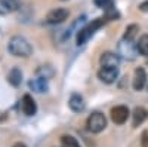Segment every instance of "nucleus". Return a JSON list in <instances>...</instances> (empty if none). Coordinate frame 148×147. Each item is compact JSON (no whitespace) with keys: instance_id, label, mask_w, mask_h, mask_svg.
Segmentation results:
<instances>
[{"instance_id":"obj_15","label":"nucleus","mask_w":148,"mask_h":147,"mask_svg":"<svg viewBox=\"0 0 148 147\" xmlns=\"http://www.w3.org/2000/svg\"><path fill=\"white\" fill-rule=\"evenodd\" d=\"M132 117H133V120H132V124H133V126H139L142 122L148 117V112L144 108V107H136L133 110V115H132Z\"/></svg>"},{"instance_id":"obj_11","label":"nucleus","mask_w":148,"mask_h":147,"mask_svg":"<svg viewBox=\"0 0 148 147\" xmlns=\"http://www.w3.org/2000/svg\"><path fill=\"white\" fill-rule=\"evenodd\" d=\"M120 63V57L113 52H104L101 55V64L105 67H117Z\"/></svg>"},{"instance_id":"obj_21","label":"nucleus","mask_w":148,"mask_h":147,"mask_svg":"<svg viewBox=\"0 0 148 147\" xmlns=\"http://www.w3.org/2000/svg\"><path fill=\"white\" fill-rule=\"evenodd\" d=\"M139 9H141L142 12H148V0H145V2H142V3L139 5Z\"/></svg>"},{"instance_id":"obj_20","label":"nucleus","mask_w":148,"mask_h":147,"mask_svg":"<svg viewBox=\"0 0 148 147\" xmlns=\"http://www.w3.org/2000/svg\"><path fill=\"white\" fill-rule=\"evenodd\" d=\"M142 147H148V132L142 134Z\"/></svg>"},{"instance_id":"obj_7","label":"nucleus","mask_w":148,"mask_h":147,"mask_svg":"<svg viewBox=\"0 0 148 147\" xmlns=\"http://www.w3.org/2000/svg\"><path fill=\"white\" fill-rule=\"evenodd\" d=\"M21 110H22V113L24 115H27V116H34L36 112H37V104L36 101L33 100V97L31 95H24L22 97V100H21Z\"/></svg>"},{"instance_id":"obj_8","label":"nucleus","mask_w":148,"mask_h":147,"mask_svg":"<svg viewBox=\"0 0 148 147\" xmlns=\"http://www.w3.org/2000/svg\"><path fill=\"white\" fill-rule=\"evenodd\" d=\"M119 51H120V55H123L125 58L133 59L135 58V54H136V51H138V48H133L132 40L123 39V42L119 45Z\"/></svg>"},{"instance_id":"obj_6","label":"nucleus","mask_w":148,"mask_h":147,"mask_svg":"<svg viewBox=\"0 0 148 147\" xmlns=\"http://www.w3.org/2000/svg\"><path fill=\"white\" fill-rule=\"evenodd\" d=\"M119 76V70L117 67H105L102 66V68L98 71V77H99L104 83H113Z\"/></svg>"},{"instance_id":"obj_14","label":"nucleus","mask_w":148,"mask_h":147,"mask_svg":"<svg viewBox=\"0 0 148 147\" xmlns=\"http://www.w3.org/2000/svg\"><path fill=\"white\" fill-rule=\"evenodd\" d=\"M8 82L12 85V86L18 88L19 85L22 83V71L18 67H14L9 73H8Z\"/></svg>"},{"instance_id":"obj_12","label":"nucleus","mask_w":148,"mask_h":147,"mask_svg":"<svg viewBox=\"0 0 148 147\" xmlns=\"http://www.w3.org/2000/svg\"><path fill=\"white\" fill-rule=\"evenodd\" d=\"M28 86L31 91L34 92H46L47 91V79L45 77H36V79H31L30 83H28Z\"/></svg>"},{"instance_id":"obj_13","label":"nucleus","mask_w":148,"mask_h":147,"mask_svg":"<svg viewBox=\"0 0 148 147\" xmlns=\"http://www.w3.org/2000/svg\"><path fill=\"white\" fill-rule=\"evenodd\" d=\"M19 8V0H0V14H10Z\"/></svg>"},{"instance_id":"obj_18","label":"nucleus","mask_w":148,"mask_h":147,"mask_svg":"<svg viewBox=\"0 0 148 147\" xmlns=\"http://www.w3.org/2000/svg\"><path fill=\"white\" fill-rule=\"evenodd\" d=\"M139 31V27L136 26V24H132V26H129L126 28V33H125V37L123 39H126V40H133V37L136 36V33Z\"/></svg>"},{"instance_id":"obj_9","label":"nucleus","mask_w":148,"mask_h":147,"mask_svg":"<svg viewBox=\"0 0 148 147\" xmlns=\"http://www.w3.org/2000/svg\"><path fill=\"white\" fill-rule=\"evenodd\" d=\"M68 106L70 108L73 110V112H76V113H80L84 110L86 104H84V100H83V97L79 95V94H73L70 97V101H68Z\"/></svg>"},{"instance_id":"obj_17","label":"nucleus","mask_w":148,"mask_h":147,"mask_svg":"<svg viewBox=\"0 0 148 147\" xmlns=\"http://www.w3.org/2000/svg\"><path fill=\"white\" fill-rule=\"evenodd\" d=\"M61 146L62 147H80L79 141L71 135H64L62 138H61Z\"/></svg>"},{"instance_id":"obj_22","label":"nucleus","mask_w":148,"mask_h":147,"mask_svg":"<svg viewBox=\"0 0 148 147\" xmlns=\"http://www.w3.org/2000/svg\"><path fill=\"white\" fill-rule=\"evenodd\" d=\"M12 147H27V146L24 144V143H15V144L12 146Z\"/></svg>"},{"instance_id":"obj_19","label":"nucleus","mask_w":148,"mask_h":147,"mask_svg":"<svg viewBox=\"0 0 148 147\" xmlns=\"http://www.w3.org/2000/svg\"><path fill=\"white\" fill-rule=\"evenodd\" d=\"M93 2L98 8H102V9H108L113 5V0H93Z\"/></svg>"},{"instance_id":"obj_4","label":"nucleus","mask_w":148,"mask_h":147,"mask_svg":"<svg viewBox=\"0 0 148 147\" xmlns=\"http://www.w3.org/2000/svg\"><path fill=\"white\" fill-rule=\"evenodd\" d=\"M68 15H70V12H68L67 9H64V8H56V9H53V10L49 12L47 17H46V19H47L49 24H61V22H64V21L68 18Z\"/></svg>"},{"instance_id":"obj_3","label":"nucleus","mask_w":148,"mask_h":147,"mask_svg":"<svg viewBox=\"0 0 148 147\" xmlns=\"http://www.w3.org/2000/svg\"><path fill=\"white\" fill-rule=\"evenodd\" d=\"M88 129L90 131V132H95V134H98V132H101V131H104L105 129V126H107V119H105V116L102 115V113H99V112H95V113H92L89 117H88Z\"/></svg>"},{"instance_id":"obj_5","label":"nucleus","mask_w":148,"mask_h":147,"mask_svg":"<svg viewBox=\"0 0 148 147\" xmlns=\"http://www.w3.org/2000/svg\"><path fill=\"white\" fill-rule=\"evenodd\" d=\"M127 117H129V108L125 106H117L111 110V119L117 125H123L127 120Z\"/></svg>"},{"instance_id":"obj_10","label":"nucleus","mask_w":148,"mask_h":147,"mask_svg":"<svg viewBox=\"0 0 148 147\" xmlns=\"http://www.w3.org/2000/svg\"><path fill=\"white\" fill-rule=\"evenodd\" d=\"M145 82H147V75H145V70L142 67L135 70V76H133V88L135 91H141L145 86Z\"/></svg>"},{"instance_id":"obj_2","label":"nucleus","mask_w":148,"mask_h":147,"mask_svg":"<svg viewBox=\"0 0 148 147\" xmlns=\"http://www.w3.org/2000/svg\"><path fill=\"white\" fill-rule=\"evenodd\" d=\"M107 19H108V18H98V19L92 21L90 24H88L84 28L79 30V33H77V45H84L86 42L90 39V36H93V33H95L98 28H101V27L104 26Z\"/></svg>"},{"instance_id":"obj_1","label":"nucleus","mask_w":148,"mask_h":147,"mask_svg":"<svg viewBox=\"0 0 148 147\" xmlns=\"http://www.w3.org/2000/svg\"><path fill=\"white\" fill-rule=\"evenodd\" d=\"M8 51L15 55V57H30L31 52H33V48L31 45L28 43V40L25 37H21V36H15L9 40V45H8Z\"/></svg>"},{"instance_id":"obj_16","label":"nucleus","mask_w":148,"mask_h":147,"mask_svg":"<svg viewBox=\"0 0 148 147\" xmlns=\"http://www.w3.org/2000/svg\"><path fill=\"white\" fill-rule=\"evenodd\" d=\"M136 48H138V52H139L141 55H144V57H148V34H144V36H141V37H139V40H138V45H136Z\"/></svg>"}]
</instances>
